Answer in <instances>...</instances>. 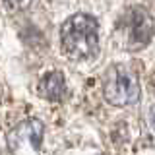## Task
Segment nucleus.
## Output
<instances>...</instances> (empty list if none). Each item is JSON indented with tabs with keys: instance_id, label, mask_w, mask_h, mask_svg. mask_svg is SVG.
Listing matches in <instances>:
<instances>
[{
	"instance_id": "nucleus-3",
	"label": "nucleus",
	"mask_w": 155,
	"mask_h": 155,
	"mask_svg": "<svg viewBox=\"0 0 155 155\" xmlns=\"http://www.w3.org/2000/svg\"><path fill=\"white\" fill-rule=\"evenodd\" d=\"M45 128L37 118H27L8 132V147L12 153H35L41 147Z\"/></svg>"
},
{
	"instance_id": "nucleus-5",
	"label": "nucleus",
	"mask_w": 155,
	"mask_h": 155,
	"mask_svg": "<svg viewBox=\"0 0 155 155\" xmlns=\"http://www.w3.org/2000/svg\"><path fill=\"white\" fill-rule=\"evenodd\" d=\"M39 95L47 101H62L66 95V81L60 72H51V74L43 76L37 87Z\"/></svg>"
},
{
	"instance_id": "nucleus-6",
	"label": "nucleus",
	"mask_w": 155,
	"mask_h": 155,
	"mask_svg": "<svg viewBox=\"0 0 155 155\" xmlns=\"http://www.w3.org/2000/svg\"><path fill=\"white\" fill-rule=\"evenodd\" d=\"M6 2V6L10 8V10H25V8H29L31 6V2L33 0H4Z\"/></svg>"
},
{
	"instance_id": "nucleus-1",
	"label": "nucleus",
	"mask_w": 155,
	"mask_h": 155,
	"mask_svg": "<svg viewBox=\"0 0 155 155\" xmlns=\"http://www.w3.org/2000/svg\"><path fill=\"white\" fill-rule=\"evenodd\" d=\"M62 52L68 58L84 60L99 48V23L89 14H76L60 29Z\"/></svg>"
},
{
	"instance_id": "nucleus-4",
	"label": "nucleus",
	"mask_w": 155,
	"mask_h": 155,
	"mask_svg": "<svg viewBox=\"0 0 155 155\" xmlns=\"http://www.w3.org/2000/svg\"><path fill=\"white\" fill-rule=\"evenodd\" d=\"M120 31L126 37L128 45L142 47L145 43H149V39L153 35V21L149 12L145 8H132L120 23Z\"/></svg>"
},
{
	"instance_id": "nucleus-2",
	"label": "nucleus",
	"mask_w": 155,
	"mask_h": 155,
	"mask_svg": "<svg viewBox=\"0 0 155 155\" xmlns=\"http://www.w3.org/2000/svg\"><path fill=\"white\" fill-rule=\"evenodd\" d=\"M105 99L114 107H126L132 105L140 99L142 89H140V81L132 70L126 66H113L110 72L107 74L105 80Z\"/></svg>"
}]
</instances>
